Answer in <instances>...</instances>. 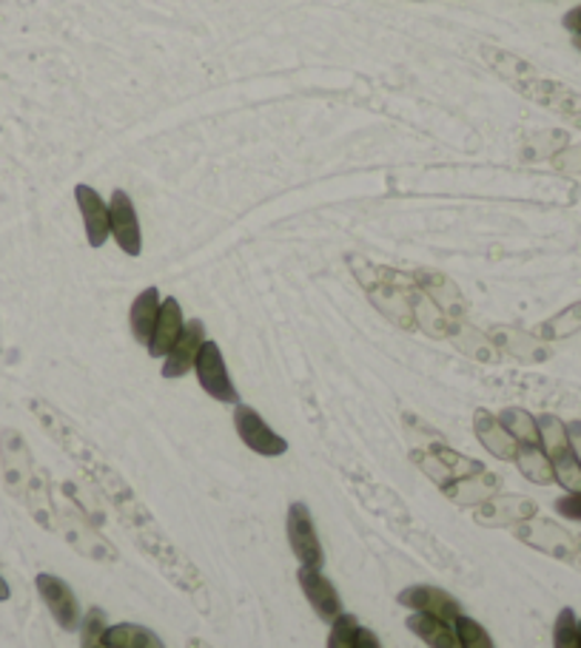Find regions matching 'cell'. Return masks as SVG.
<instances>
[{"instance_id": "36", "label": "cell", "mask_w": 581, "mask_h": 648, "mask_svg": "<svg viewBox=\"0 0 581 648\" xmlns=\"http://www.w3.org/2000/svg\"><path fill=\"white\" fill-rule=\"evenodd\" d=\"M579 640H581V620H579Z\"/></svg>"}, {"instance_id": "31", "label": "cell", "mask_w": 581, "mask_h": 648, "mask_svg": "<svg viewBox=\"0 0 581 648\" xmlns=\"http://www.w3.org/2000/svg\"><path fill=\"white\" fill-rule=\"evenodd\" d=\"M564 29H570L573 34L581 32V7L570 9V12L564 14Z\"/></svg>"}, {"instance_id": "23", "label": "cell", "mask_w": 581, "mask_h": 648, "mask_svg": "<svg viewBox=\"0 0 581 648\" xmlns=\"http://www.w3.org/2000/svg\"><path fill=\"white\" fill-rule=\"evenodd\" d=\"M579 327H581V302L579 305L568 307V311H561L559 316H553L550 322L541 324L539 336L541 338H568V336H573Z\"/></svg>"}, {"instance_id": "24", "label": "cell", "mask_w": 581, "mask_h": 648, "mask_svg": "<svg viewBox=\"0 0 581 648\" xmlns=\"http://www.w3.org/2000/svg\"><path fill=\"white\" fill-rule=\"evenodd\" d=\"M360 620L354 615L342 612L334 623H331V635H328V648H356V637H360Z\"/></svg>"}, {"instance_id": "11", "label": "cell", "mask_w": 581, "mask_h": 648, "mask_svg": "<svg viewBox=\"0 0 581 648\" xmlns=\"http://www.w3.org/2000/svg\"><path fill=\"white\" fill-rule=\"evenodd\" d=\"M74 199H77V208H81L83 228H86V239L92 248L106 245L108 233H112V219H108V206L103 202V197L94 191L92 186H77L74 188Z\"/></svg>"}, {"instance_id": "16", "label": "cell", "mask_w": 581, "mask_h": 648, "mask_svg": "<svg viewBox=\"0 0 581 648\" xmlns=\"http://www.w3.org/2000/svg\"><path fill=\"white\" fill-rule=\"evenodd\" d=\"M160 291L157 288H146L141 296L132 302V311H128V327H132L134 342L148 344L154 333V324H157V316H160Z\"/></svg>"}, {"instance_id": "5", "label": "cell", "mask_w": 581, "mask_h": 648, "mask_svg": "<svg viewBox=\"0 0 581 648\" xmlns=\"http://www.w3.org/2000/svg\"><path fill=\"white\" fill-rule=\"evenodd\" d=\"M235 427L240 441L246 443L248 450L257 452V456L277 458L288 452V441L282 436H277L266 421H262L260 412L248 404H235Z\"/></svg>"}, {"instance_id": "32", "label": "cell", "mask_w": 581, "mask_h": 648, "mask_svg": "<svg viewBox=\"0 0 581 648\" xmlns=\"http://www.w3.org/2000/svg\"><path fill=\"white\" fill-rule=\"evenodd\" d=\"M9 597H12V589H9V583L3 581V575H0V603L9 600Z\"/></svg>"}, {"instance_id": "3", "label": "cell", "mask_w": 581, "mask_h": 648, "mask_svg": "<svg viewBox=\"0 0 581 648\" xmlns=\"http://www.w3.org/2000/svg\"><path fill=\"white\" fill-rule=\"evenodd\" d=\"M513 532L521 543H528L556 561H575V537L568 530H561L559 523L528 518V521L516 523Z\"/></svg>"}, {"instance_id": "7", "label": "cell", "mask_w": 581, "mask_h": 648, "mask_svg": "<svg viewBox=\"0 0 581 648\" xmlns=\"http://www.w3.org/2000/svg\"><path fill=\"white\" fill-rule=\"evenodd\" d=\"M108 219H112V237L128 257H141L143 253V233L137 208L126 191H114L108 202Z\"/></svg>"}, {"instance_id": "4", "label": "cell", "mask_w": 581, "mask_h": 648, "mask_svg": "<svg viewBox=\"0 0 581 648\" xmlns=\"http://www.w3.org/2000/svg\"><path fill=\"white\" fill-rule=\"evenodd\" d=\"M194 373H197V382H200L203 390L220 404H240V393H237L235 382L228 376L226 358H222L217 342L203 344L200 356H197V364H194Z\"/></svg>"}, {"instance_id": "8", "label": "cell", "mask_w": 581, "mask_h": 648, "mask_svg": "<svg viewBox=\"0 0 581 648\" xmlns=\"http://www.w3.org/2000/svg\"><path fill=\"white\" fill-rule=\"evenodd\" d=\"M396 600L405 606V609H414L419 615L439 617V620L456 623L461 617V603L456 600L448 592L436 589V586H425V583H416L396 595Z\"/></svg>"}, {"instance_id": "22", "label": "cell", "mask_w": 581, "mask_h": 648, "mask_svg": "<svg viewBox=\"0 0 581 648\" xmlns=\"http://www.w3.org/2000/svg\"><path fill=\"white\" fill-rule=\"evenodd\" d=\"M108 617L103 609H89L81 620V648H106Z\"/></svg>"}, {"instance_id": "29", "label": "cell", "mask_w": 581, "mask_h": 648, "mask_svg": "<svg viewBox=\"0 0 581 648\" xmlns=\"http://www.w3.org/2000/svg\"><path fill=\"white\" fill-rule=\"evenodd\" d=\"M568 441H570V452H573L581 463V421L568 424Z\"/></svg>"}, {"instance_id": "26", "label": "cell", "mask_w": 581, "mask_h": 648, "mask_svg": "<svg viewBox=\"0 0 581 648\" xmlns=\"http://www.w3.org/2000/svg\"><path fill=\"white\" fill-rule=\"evenodd\" d=\"M553 648H581L579 617L573 609H561L553 626Z\"/></svg>"}, {"instance_id": "33", "label": "cell", "mask_w": 581, "mask_h": 648, "mask_svg": "<svg viewBox=\"0 0 581 648\" xmlns=\"http://www.w3.org/2000/svg\"><path fill=\"white\" fill-rule=\"evenodd\" d=\"M575 563H579V566H581V537H579V541H575Z\"/></svg>"}, {"instance_id": "21", "label": "cell", "mask_w": 581, "mask_h": 648, "mask_svg": "<svg viewBox=\"0 0 581 648\" xmlns=\"http://www.w3.org/2000/svg\"><path fill=\"white\" fill-rule=\"evenodd\" d=\"M539 421V441H541V450L548 452V458L553 461V458L564 456V452H570V441H568V424L561 421L559 416H539L536 418Z\"/></svg>"}, {"instance_id": "6", "label": "cell", "mask_w": 581, "mask_h": 648, "mask_svg": "<svg viewBox=\"0 0 581 648\" xmlns=\"http://www.w3.org/2000/svg\"><path fill=\"white\" fill-rule=\"evenodd\" d=\"M34 586H38L43 603H46L49 612H52L54 623H58L63 631L81 629V620H83L81 603H77L74 592L69 589L66 581L49 575V572H41V575L34 577Z\"/></svg>"}, {"instance_id": "27", "label": "cell", "mask_w": 581, "mask_h": 648, "mask_svg": "<svg viewBox=\"0 0 581 648\" xmlns=\"http://www.w3.org/2000/svg\"><path fill=\"white\" fill-rule=\"evenodd\" d=\"M454 626H456V637H459L461 648H496L494 640H490V635L485 631V626L476 623L474 617L461 615Z\"/></svg>"}, {"instance_id": "28", "label": "cell", "mask_w": 581, "mask_h": 648, "mask_svg": "<svg viewBox=\"0 0 581 648\" xmlns=\"http://www.w3.org/2000/svg\"><path fill=\"white\" fill-rule=\"evenodd\" d=\"M556 512L568 521H581V492H568L556 501Z\"/></svg>"}, {"instance_id": "9", "label": "cell", "mask_w": 581, "mask_h": 648, "mask_svg": "<svg viewBox=\"0 0 581 648\" xmlns=\"http://www.w3.org/2000/svg\"><path fill=\"white\" fill-rule=\"evenodd\" d=\"M297 581H300V589L305 595V600L311 603V609L317 612V617L325 623H334L342 615V597L336 592V586L322 575V569H311V566H300L297 572Z\"/></svg>"}, {"instance_id": "18", "label": "cell", "mask_w": 581, "mask_h": 648, "mask_svg": "<svg viewBox=\"0 0 581 648\" xmlns=\"http://www.w3.org/2000/svg\"><path fill=\"white\" fill-rule=\"evenodd\" d=\"M516 467L530 483H539V487H548L553 483V461L548 458V452L541 447H519V456H516Z\"/></svg>"}, {"instance_id": "30", "label": "cell", "mask_w": 581, "mask_h": 648, "mask_svg": "<svg viewBox=\"0 0 581 648\" xmlns=\"http://www.w3.org/2000/svg\"><path fill=\"white\" fill-rule=\"evenodd\" d=\"M356 648H382V642L371 629H360V637H356Z\"/></svg>"}, {"instance_id": "35", "label": "cell", "mask_w": 581, "mask_h": 648, "mask_svg": "<svg viewBox=\"0 0 581 648\" xmlns=\"http://www.w3.org/2000/svg\"><path fill=\"white\" fill-rule=\"evenodd\" d=\"M573 43H575V49H581V32L573 34Z\"/></svg>"}, {"instance_id": "19", "label": "cell", "mask_w": 581, "mask_h": 648, "mask_svg": "<svg viewBox=\"0 0 581 648\" xmlns=\"http://www.w3.org/2000/svg\"><path fill=\"white\" fill-rule=\"evenodd\" d=\"M499 421L501 427L516 438L519 447H541L539 421H536L528 410H521V407H508V410L499 412Z\"/></svg>"}, {"instance_id": "1", "label": "cell", "mask_w": 581, "mask_h": 648, "mask_svg": "<svg viewBox=\"0 0 581 648\" xmlns=\"http://www.w3.org/2000/svg\"><path fill=\"white\" fill-rule=\"evenodd\" d=\"M0 463H3V483H7V490L12 492L18 501L27 503L29 510H32V515L38 518L43 526H52L46 492H43V483H41V472L34 470L32 452H29L21 432H14V430L0 432Z\"/></svg>"}, {"instance_id": "13", "label": "cell", "mask_w": 581, "mask_h": 648, "mask_svg": "<svg viewBox=\"0 0 581 648\" xmlns=\"http://www.w3.org/2000/svg\"><path fill=\"white\" fill-rule=\"evenodd\" d=\"M474 432L476 438H479L481 447H485L490 456L499 458V461H516V456H519V443H516V438L501 427L499 416H494V412L476 410Z\"/></svg>"}, {"instance_id": "14", "label": "cell", "mask_w": 581, "mask_h": 648, "mask_svg": "<svg viewBox=\"0 0 581 648\" xmlns=\"http://www.w3.org/2000/svg\"><path fill=\"white\" fill-rule=\"evenodd\" d=\"M183 327H186V318H183V307L177 299H163L160 316L154 324V333L148 338V356L152 358H166L177 338L183 336Z\"/></svg>"}, {"instance_id": "17", "label": "cell", "mask_w": 581, "mask_h": 648, "mask_svg": "<svg viewBox=\"0 0 581 648\" xmlns=\"http://www.w3.org/2000/svg\"><path fill=\"white\" fill-rule=\"evenodd\" d=\"M405 626H408V631H414L422 642H428V648H461L459 637H456V626L448 620L414 612Z\"/></svg>"}, {"instance_id": "10", "label": "cell", "mask_w": 581, "mask_h": 648, "mask_svg": "<svg viewBox=\"0 0 581 648\" xmlns=\"http://www.w3.org/2000/svg\"><path fill=\"white\" fill-rule=\"evenodd\" d=\"M203 344H206V324L200 318H191V322H186L183 336L177 338V344L168 351L166 362H163V378H180L188 370H194Z\"/></svg>"}, {"instance_id": "12", "label": "cell", "mask_w": 581, "mask_h": 648, "mask_svg": "<svg viewBox=\"0 0 581 648\" xmlns=\"http://www.w3.org/2000/svg\"><path fill=\"white\" fill-rule=\"evenodd\" d=\"M536 503L528 498L519 495H499L488 498L485 503H479V512H476V521L485 523V526H516V523L536 518Z\"/></svg>"}, {"instance_id": "34", "label": "cell", "mask_w": 581, "mask_h": 648, "mask_svg": "<svg viewBox=\"0 0 581 648\" xmlns=\"http://www.w3.org/2000/svg\"><path fill=\"white\" fill-rule=\"evenodd\" d=\"M188 648H211V646H206L203 640H191V642H188Z\"/></svg>"}, {"instance_id": "2", "label": "cell", "mask_w": 581, "mask_h": 648, "mask_svg": "<svg viewBox=\"0 0 581 648\" xmlns=\"http://www.w3.org/2000/svg\"><path fill=\"white\" fill-rule=\"evenodd\" d=\"M288 543H291V552L300 561V566H311V569H322L325 563V552H322V543L317 537L314 518L308 512L305 503H291L288 506Z\"/></svg>"}, {"instance_id": "15", "label": "cell", "mask_w": 581, "mask_h": 648, "mask_svg": "<svg viewBox=\"0 0 581 648\" xmlns=\"http://www.w3.org/2000/svg\"><path fill=\"white\" fill-rule=\"evenodd\" d=\"M499 475H490V472L481 467L474 475H465L459 478V481H450L448 487H442V495H448L450 501L461 503V506H474V503L479 506V503H485L488 498H494L496 492H499Z\"/></svg>"}, {"instance_id": "20", "label": "cell", "mask_w": 581, "mask_h": 648, "mask_svg": "<svg viewBox=\"0 0 581 648\" xmlns=\"http://www.w3.org/2000/svg\"><path fill=\"white\" fill-rule=\"evenodd\" d=\"M106 648H166L163 640L146 626L137 623H121L106 631Z\"/></svg>"}, {"instance_id": "25", "label": "cell", "mask_w": 581, "mask_h": 648, "mask_svg": "<svg viewBox=\"0 0 581 648\" xmlns=\"http://www.w3.org/2000/svg\"><path fill=\"white\" fill-rule=\"evenodd\" d=\"M553 478L561 490L568 492H581V463L573 452H564V456L553 458Z\"/></svg>"}]
</instances>
